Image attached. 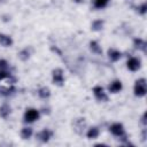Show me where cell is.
<instances>
[{
  "instance_id": "cell-1",
  "label": "cell",
  "mask_w": 147,
  "mask_h": 147,
  "mask_svg": "<svg viewBox=\"0 0 147 147\" xmlns=\"http://www.w3.org/2000/svg\"><path fill=\"white\" fill-rule=\"evenodd\" d=\"M133 92H134V95L138 96V98H141V96L146 95L147 88H146V79L145 78H139V79L136 80Z\"/></svg>"
},
{
  "instance_id": "cell-2",
  "label": "cell",
  "mask_w": 147,
  "mask_h": 147,
  "mask_svg": "<svg viewBox=\"0 0 147 147\" xmlns=\"http://www.w3.org/2000/svg\"><path fill=\"white\" fill-rule=\"evenodd\" d=\"M40 117V113L39 110H37L36 108H28L24 113L23 119L25 123H32L34 121H38Z\"/></svg>"
},
{
  "instance_id": "cell-3",
  "label": "cell",
  "mask_w": 147,
  "mask_h": 147,
  "mask_svg": "<svg viewBox=\"0 0 147 147\" xmlns=\"http://www.w3.org/2000/svg\"><path fill=\"white\" fill-rule=\"evenodd\" d=\"M52 82H53V84H55L57 86H62L64 84V76H63L62 69L57 68L52 71Z\"/></svg>"
},
{
  "instance_id": "cell-4",
  "label": "cell",
  "mask_w": 147,
  "mask_h": 147,
  "mask_svg": "<svg viewBox=\"0 0 147 147\" xmlns=\"http://www.w3.org/2000/svg\"><path fill=\"white\" fill-rule=\"evenodd\" d=\"M93 94H94V96H95V99L98 101H102V102L108 101V96H107V94H106V92H105L102 86H99V85L94 86L93 87Z\"/></svg>"
},
{
  "instance_id": "cell-5",
  "label": "cell",
  "mask_w": 147,
  "mask_h": 147,
  "mask_svg": "<svg viewBox=\"0 0 147 147\" xmlns=\"http://www.w3.org/2000/svg\"><path fill=\"white\" fill-rule=\"evenodd\" d=\"M109 131L111 132V134H114L115 137H122L123 134H125V131H124V126L123 124L121 123H114L109 126Z\"/></svg>"
},
{
  "instance_id": "cell-6",
  "label": "cell",
  "mask_w": 147,
  "mask_h": 147,
  "mask_svg": "<svg viewBox=\"0 0 147 147\" xmlns=\"http://www.w3.org/2000/svg\"><path fill=\"white\" fill-rule=\"evenodd\" d=\"M126 67L130 71H137L140 69V60L137 57H130L126 62Z\"/></svg>"
},
{
  "instance_id": "cell-7",
  "label": "cell",
  "mask_w": 147,
  "mask_h": 147,
  "mask_svg": "<svg viewBox=\"0 0 147 147\" xmlns=\"http://www.w3.org/2000/svg\"><path fill=\"white\" fill-rule=\"evenodd\" d=\"M123 88V85H122V82L118 80V79H115L113 80L109 85H108V91L110 93H118L121 92V90Z\"/></svg>"
},
{
  "instance_id": "cell-8",
  "label": "cell",
  "mask_w": 147,
  "mask_h": 147,
  "mask_svg": "<svg viewBox=\"0 0 147 147\" xmlns=\"http://www.w3.org/2000/svg\"><path fill=\"white\" fill-rule=\"evenodd\" d=\"M85 125H86V122H85V118L80 117V118H77L75 122H74V127H75V131L78 133V134H82L84 129H85Z\"/></svg>"
},
{
  "instance_id": "cell-9",
  "label": "cell",
  "mask_w": 147,
  "mask_h": 147,
  "mask_svg": "<svg viewBox=\"0 0 147 147\" xmlns=\"http://www.w3.org/2000/svg\"><path fill=\"white\" fill-rule=\"evenodd\" d=\"M52 134H53V132H52L51 130H48V129H44L42 131H40V132L37 134V137H38V139L41 140L42 142H47V141L52 138Z\"/></svg>"
},
{
  "instance_id": "cell-10",
  "label": "cell",
  "mask_w": 147,
  "mask_h": 147,
  "mask_svg": "<svg viewBox=\"0 0 147 147\" xmlns=\"http://www.w3.org/2000/svg\"><path fill=\"white\" fill-rule=\"evenodd\" d=\"M108 57H109L110 61L117 62L122 57V53L119 51L115 49V48H110V49H108Z\"/></svg>"
},
{
  "instance_id": "cell-11",
  "label": "cell",
  "mask_w": 147,
  "mask_h": 147,
  "mask_svg": "<svg viewBox=\"0 0 147 147\" xmlns=\"http://www.w3.org/2000/svg\"><path fill=\"white\" fill-rule=\"evenodd\" d=\"M0 45L3 47H9L13 45V39L10 36L5 34V33H0Z\"/></svg>"
},
{
  "instance_id": "cell-12",
  "label": "cell",
  "mask_w": 147,
  "mask_h": 147,
  "mask_svg": "<svg viewBox=\"0 0 147 147\" xmlns=\"http://www.w3.org/2000/svg\"><path fill=\"white\" fill-rule=\"evenodd\" d=\"M133 46H134L136 49H140V51H142V52H146V46H147V44H146V41H145L144 39H141V38H136V39L133 40Z\"/></svg>"
},
{
  "instance_id": "cell-13",
  "label": "cell",
  "mask_w": 147,
  "mask_h": 147,
  "mask_svg": "<svg viewBox=\"0 0 147 147\" xmlns=\"http://www.w3.org/2000/svg\"><path fill=\"white\" fill-rule=\"evenodd\" d=\"M99 133H100L99 127H98V126H92V127H90V129L87 130L86 137H87L88 139H95V138H98Z\"/></svg>"
},
{
  "instance_id": "cell-14",
  "label": "cell",
  "mask_w": 147,
  "mask_h": 147,
  "mask_svg": "<svg viewBox=\"0 0 147 147\" xmlns=\"http://www.w3.org/2000/svg\"><path fill=\"white\" fill-rule=\"evenodd\" d=\"M10 106L8 103H3L1 107H0V117H2L3 119H6L9 114H10Z\"/></svg>"
},
{
  "instance_id": "cell-15",
  "label": "cell",
  "mask_w": 147,
  "mask_h": 147,
  "mask_svg": "<svg viewBox=\"0 0 147 147\" xmlns=\"http://www.w3.org/2000/svg\"><path fill=\"white\" fill-rule=\"evenodd\" d=\"M88 45H90V49H91L93 53H95V54H102V49H101L100 45L98 44V41L92 40V41H90Z\"/></svg>"
},
{
  "instance_id": "cell-16",
  "label": "cell",
  "mask_w": 147,
  "mask_h": 147,
  "mask_svg": "<svg viewBox=\"0 0 147 147\" xmlns=\"http://www.w3.org/2000/svg\"><path fill=\"white\" fill-rule=\"evenodd\" d=\"M38 95H39L41 99H48L49 95H51V90H49L48 87L44 86V87H41V88L38 90Z\"/></svg>"
},
{
  "instance_id": "cell-17",
  "label": "cell",
  "mask_w": 147,
  "mask_h": 147,
  "mask_svg": "<svg viewBox=\"0 0 147 147\" xmlns=\"http://www.w3.org/2000/svg\"><path fill=\"white\" fill-rule=\"evenodd\" d=\"M15 87L14 86H7V87H0V94L1 95H5V96H8V95H11L13 93H15Z\"/></svg>"
},
{
  "instance_id": "cell-18",
  "label": "cell",
  "mask_w": 147,
  "mask_h": 147,
  "mask_svg": "<svg viewBox=\"0 0 147 147\" xmlns=\"http://www.w3.org/2000/svg\"><path fill=\"white\" fill-rule=\"evenodd\" d=\"M102 28H103V21L102 20H95L91 24V29L93 31H100V30H102Z\"/></svg>"
},
{
  "instance_id": "cell-19",
  "label": "cell",
  "mask_w": 147,
  "mask_h": 147,
  "mask_svg": "<svg viewBox=\"0 0 147 147\" xmlns=\"http://www.w3.org/2000/svg\"><path fill=\"white\" fill-rule=\"evenodd\" d=\"M32 133H33L32 127H23L21 130V138L22 139H29L32 136Z\"/></svg>"
},
{
  "instance_id": "cell-20",
  "label": "cell",
  "mask_w": 147,
  "mask_h": 147,
  "mask_svg": "<svg viewBox=\"0 0 147 147\" xmlns=\"http://www.w3.org/2000/svg\"><path fill=\"white\" fill-rule=\"evenodd\" d=\"M1 80H13V82H15V78H13L10 72H8L7 70H1L0 69V82Z\"/></svg>"
},
{
  "instance_id": "cell-21",
  "label": "cell",
  "mask_w": 147,
  "mask_h": 147,
  "mask_svg": "<svg viewBox=\"0 0 147 147\" xmlns=\"http://www.w3.org/2000/svg\"><path fill=\"white\" fill-rule=\"evenodd\" d=\"M108 1H109V0H94L93 6H94V8H96V9H102V8H105V7L108 5Z\"/></svg>"
},
{
  "instance_id": "cell-22",
  "label": "cell",
  "mask_w": 147,
  "mask_h": 147,
  "mask_svg": "<svg viewBox=\"0 0 147 147\" xmlns=\"http://www.w3.org/2000/svg\"><path fill=\"white\" fill-rule=\"evenodd\" d=\"M18 57H20V60H22V61H26V60L30 57V51H29L28 48L22 49V51L18 53Z\"/></svg>"
},
{
  "instance_id": "cell-23",
  "label": "cell",
  "mask_w": 147,
  "mask_h": 147,
  "mask_svg": "<svg viewBox=\"0 0 147 147\" xmlns=\"http://www.w3.org/2000/svg\"><path fill=\"white\" fill-rule=\"evenodd\" d=\"M137 11L140 14V15H145L146 11H147V3H141L139 7H137Z\"/></svg>"
},
{
  "instance_id": "cell-24",
  "label": "cell",
  "mask_w": 147,
  "mask_h": 147,
  "mask_svg": "<svg viewBox=\"0 0 147 147\" xmlns=\"http://www.w3.org/2000/svg\"><path fill=\"white\" fill-rule=\"evenodd\" d=\"M7 67H8V62L6 60H3V59H0V69L1 70H6Z\"/></svg>"
},
{
  "instance_id": "cell-25",
  "label": "cell",
  "mask_w": 147,
  "mask_h": 147,
  "mask_svg": "<svg viewBox=\"0 0 147 147\" xmlns=\"http://www.w3.org/2000/svg\"><path fill=\"white\" fill-rule=\"evenodd\" d=\"M146 116H147V114H146V113H144V115H142V117H141V123H142V125H144V126H146V125H147Z\"/></svg>"
},
{
  "instance_id": "cell-26",
  "label": "cell",
  "mask_w": 147,
  "mask_h": 147,
  "mask_svg": "<svg viewBox=\"0 0 147 147\" xmlns=\"http://www.w3.org/2000/svg\"><path fill=\"white\" fill-rule=\"evenodd\" d=\"M145 139H146V130L142 131V140H145Z\"/></svg>"
}]
</instances>
